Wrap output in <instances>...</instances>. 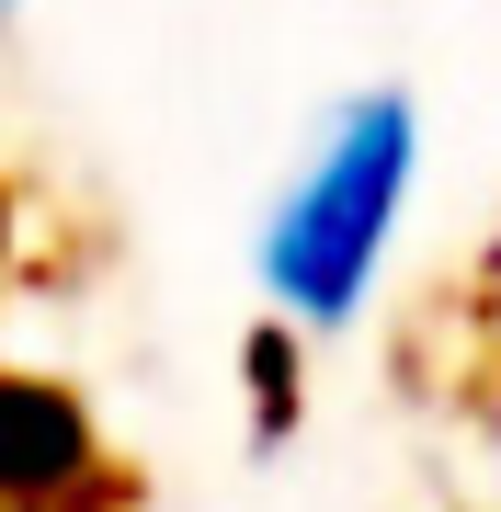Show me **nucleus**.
Here are the masks:
<instances>
[{
    "label": "nucleus",
    "instance_id": "obj_1",
    "mask_svg": "<svg viewBox=\"0 0 501 512\" xmlns=\"http://www.w3.org/2000/svg\"><path fill=\"white\" fill-rule=\"evenodd\" d=\"M422 148H433L422 92H399V80H353V92L297 137L274 205H262V239H251L262 308L285 330L342 342V330L376 308L399 217L422 205Z\"/></svg>",
    "mask_w": 501,
    "mask_h": 512
},
{
    "label": "nucleus",
    "instance_id": "obj_2",
    "mask_svg": "<svg viewBox=\"0 0 501 512\" xmlns=\"http://www.w3.org/2000/svg\"><path fill=\"white\" fill-rule=\"evenodd\" d=\"M114 501H126V467H114L92 399L0 365V512H114Z\"/></svg>",
    "mask_w": 501,
    "mask_h": 512
},
{
    "label": "nucleus",
    "instance_id": "obj_3",
    "mask_svg": "<svg viewBox=\"0 0 501 512\" xmlns=\"http://www.w3.org/2000/svg\"><path fill=\"white\" fill-rule=\"evenodd\" d=\"M308 365H319V342H308V330H285V319H262L251 342H240L251 444H262V456H274V444H297V421H308Z\"/></svg>",
    "mask_w": 501,
    "mask_h": 512
},
{
    "label": "nucleus",
    "instance_id": "obj_4",
    "mask_svg": "<svg viewBox=\"0 0 501 512\" xmlns=\"http://www.w3.org/2000/svg\"><path fill=\"white\" fill-rule=\"evenodd\" d=\"M12 35H23V0H0V46H12Z\"/></svg>",
    "mask_w": 501,
    "mask_h": 512
}]
</instances>
